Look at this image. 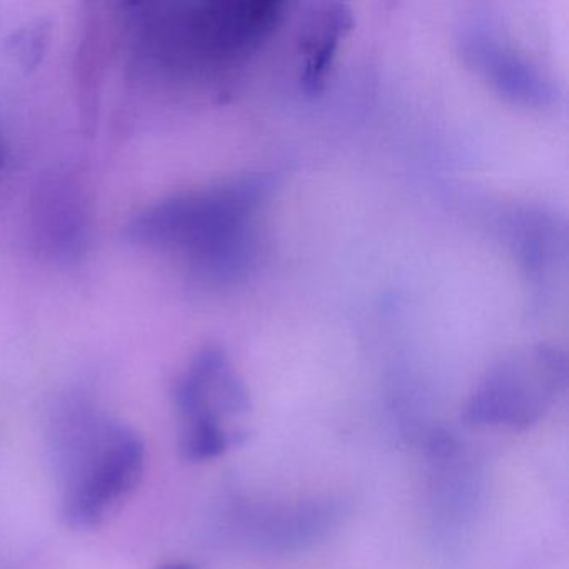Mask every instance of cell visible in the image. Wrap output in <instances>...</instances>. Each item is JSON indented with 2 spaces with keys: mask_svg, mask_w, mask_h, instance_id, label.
Returning a JSON list of instances; mask_svg holds the SVG:
<instances>
[{
  "mask_svg": "<svg viewBox=\"0 0 569 569\" xmlns=\"http://www.w3.org/2000/svg\"><path fill=\"white\" fill-rule=\"evenodd\" d=\"M136 81L176 94H222L284 21L281 2L118 6Z\"/></svg>",
  "mask_w": 569,
  "mask_h": 569,
  "instance_id": "obj_1",
  "label": "cell"
},
{
  "mask_svg": "<svg viewBox=\"0 0 569 569\" xmlns=\"http://www.w3.org/2000/svg\"><path fill=\"white\" fill-rule=\"evenodd\" d=\"M269 191L271 178L246 176L179 192L139 211L124 236L138 248L179 259L196 281L226 286L252 264L254 216Z\"/></svg>",
  "mask_w": 569,
  "mask_h": 569,
  "instance_id": "obj_2",
  "label": "cell"
},
{
  "mask_svg": "<svg viewBox=\"0 0 569 569\" xmlns=\"http://www.w3.org/2000/svg\"><path fill=\"white\" fill-rule=\"evenodd\" d=\"M62 516L74 529L101 526L141 482L146 448L138 435L88 402H69L56 421Z\"/></svg>",
  "mask_w": 569,
  "mask_h": 569,
  "instance_id": "obj_3",
  "label": "cell"
},
{
  "mask_svg": "<svg viewBox=\"0 0 569 569\" xmlns=\"http://www.w3.org/2000/svg\"><path fill=\"white\" fill-rule=\"evenodd\" d=\"M565 385V356L556 349H535L496 368L472 396L466 418L476 425L528 428Z\"/></svg>",
  "mask_w": 569,
  "mask_h": 569,
  "instance_id": "obj_4",
  "label": "cell"
},
{
  "mask_svg": "<svg viewBox=\"0 0 569 569\" xmlns=\"http://www.w3.org/2000/svg\"><path fill=\"white\" fill-rule=\"evenodd\" d=\"M29 238L46 261L76 266L91 244V204L78 172L68 168L46 171L29 202Z\"/></svg>",
  "mask_w": 569,
  "mask_h": 569,
  "instance_id": "obj_5",
  "label": "cell"
},
{
  "mask_svg": "<svg viewBox=\"0 0 569 569\" xmlns=\"http://www.w3.org/2000/svg\"><path fill=\"white\" fill-rule=\"evenodd\" d=\"M174 402L182 429L226 428V418L251 408L249 392L221 348L201 349L179 376Z\"/></svg>",
  "mask_w": 569,
  "mask_h": 569,
  "instance_id": "obj_6",
  "label": "cell"
},
{
  "mask_svg": "<svg viewBox=\"0 0 569 569\" xmlns=\"http://www.w3.org/2000/svg\"><path fill=\"white\" fill-rule=\"evenodd\" d=\"M119 44L118 6L84 4L79 16L74 51V92L79 122L86 136L98 131L106 79Z\"/></svg>",
  "mask_w": 569,
  "mask_h": 569,
  "instance_id": "obj_7",
  "label": "cell"
},
{
  "mask_svg": "<svg viewBox=\"0 0 569 569\" xmlns=\"http://www.w3.org/2000/svg\"><path fill=\"white\" fill-rule=\"evenodd\" d=\"M351 24V14L346 12L345 6L339 4L316 6L315 14L302 19L298 49L302 58L301 82L306 91L315 92L321 88L326 69Z\"/></svg>",
  "mask_w": 569,
  "mask_h": 569,
  "instance_id": "obj_8",
  "label": "cell"
},
{
  "mask_svg": "<svg viewBox=\"0 0 569 569\" xmlns=\"http://www.w3.org/2000/svg\"><path fill=\"white\" fill-rule=\"evenodd\" d=\"M49 39H51V28L44 22H34L28 28H22L16 32L14 38L9 41L11 52L18 59L19 64L26 71H34L48 51Z\"/></svg>",
  "mask_w": 569,
  "mask_h": 569,
  "instance_id": "obj_9",
  "label": "cell"
},
{
  "mask_svg": "<svg viewBox=\"0 0 569 569\" xmlns=\"http://www.w3.org/2000/svg\"><path fill=\"white\" fill-rule=\"evenodd\" d=\"M6 159H8V144L4 136L0 134V169L4 168Z\"/></svg>",
  "mask_w": 569,
  "mask_h": 569,
  "instance_id": "obj_10",
  "label": "cell"
},
{
  "mask_svg": "<svg viewBox=\"0 0 569 569\" xmlns=\"http://www.w3.org/2000/svg\"><path fill=\"white\" fill-rule=\"evenodd\" d=\"M161 569H196V568H192V566H189V565H168V566H162Z\"/></svg>",
  "mask_w": 569,
  "mask_h": 569,
  "instance_id": "obj_11",
  "label": "cell"
}]
</instances>
